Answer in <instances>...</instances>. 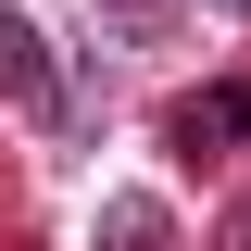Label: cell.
Instances as JSON below:
<instances>
[{
	"label": "cell",
	"instance_id": "6da1fadb",
	"mask_svg": "<svg viewBox=\"0 0 251 251\" xmlns=\"http://www.w3.org/2000/svg\"><path fill=\"white\" fill-rule=\"evenodd\" d=\"M163 151H176V163H226V151H251V75L188 88L176 113H163Z\"/></svg>",
	"mask_w": 251,
	"mask_h": 251
},
{
	"label": "cell",
	"instance_id": "3957f363",
	"mask_svg": "<svg viewBox=\"0 0 251 251\" xmlns=\"http://www.w3.org/2000/svg\"><path fill=\"white\" fill-rule=\"evenodd\" d=\"M88 251H176V214H163V201H100Z\"/></svg>",
	"mask_w": 251,
	"mask_h": 251
},
{
	"label": "cell",
	"instance_id": "5b68a950",
	"mask_svg": "<svg viewBox=\"0 0 251 251\" xmlns=\"http://www.w3.org/2000/svg\"><path fill=\"white\" fill-rule=\"evenodd\" d=\"M214 251H251V201H239V214H226V239H214Z\"/></svg>",
	"mask_w": 251,
	"mask_h": 251
},
{
	"label": "cell",
	"instance_id": "277c9868",
	"mask_svg": "<svg viewBox=\"0 0 251 251\" xmlns=\"http://www.w3.org/2000/svg\"><path fill=\"white\" fill-rule=\"evenodd\" d=\"M113 25H163V0H113Z\"/></svg>",
	"mask_w": 251,
	"mask_h": 251
},
{
	"label": "cell",
	"instance_id": "7a4b0ae2",
	"mask_svg": "<svg viewBox=\"0 0 251 251\" xmlns=\"http://www.w3.org/2000/svg\"><path fill=\"white\" fill-rule=\"evenodd\" d=\"M0 100H13L25 126H75V100H63V63H50V38H38L25 13H13V0H0Z\"/></svg>",
	"mask_w": 251,
	"mask_h": 251
},
{
	"label": "cell",
	"instance_id": "8992f818",
	"mask_svg": "<svg viewBox=\"0 0 251 251\" xmlns=\"http://www.w3.org/2000/svg\"><path fill=\"white\" fill-rule=\"evenodd\" d=\"M201 13H239V25H251V0H201Z\"/></svg>",
	"mask_w": 251,
	"mask_h": 251
}]
</instances>
